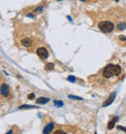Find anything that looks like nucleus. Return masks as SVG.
<instances>
[{
    "label": "nucleus",
    "instance_id": "20",
    "mask_svg": "<svg viewBox=\"0 0 126 134\" xmlns=\"http://www.w3.org/2000/svg\"><path fill=\"white\" fill-rule=\"evenodd\" d=\"M117 129H118V130H120V129H121V130H124V131L126 132V128H125V127H123V126H120V125H119V126H117Z\"/></svg>",
    "mask_w": 126,
    "mask_h": 134
},
{
    "label": "nucleus",
    "instance_id": "8",
    "mask_svg": "<svg viewBox=\"0 0 126 134\" xmlns=\"http://www.w3.org/2000/svg\"><path fill=\"white\" fill-rule=\"evenodd\" d=\"M22 45L23 47L28 48V47H30L31 45H32V41H31L30 38H23V39L22 40Z\"/></svg>",
    "mask_w": 126,
    "mask_h": 134
},
{
    "label": "nucleus",
    "instance_id": "6",
    "mask_svg": "<svg viewBox=\"0 0 126 134\" xmlns=\"http://www.w3.org/2000/svg\"><path fill=\"white\" fill-rule=\"evenodd\" d=\"M54 122H50V123H48L47 126H46V127L44 128V130H43V133H44V134L50 133V132L52 131V129H54Z\"/></svg>",
    "mask_w": 126,
    "mask_h": 134
},
{
    "label": "nucleus",
    "instance_id": "11",
    "mask_svg": "<svg viewBox=\"0 0 126 134\" xmlns=\"http://www.w3.org/2000/svg\"><path fill=\"white\" fill-rule=\"evenodd\" d=\"M54 63H47L46 64V66H45V69L47 70V71H50V70H52V69H54Z\"/></svg>",
    "mask_w": 126,
    "mask_h": 134
},
{
    "label": "nucleus",
    "instance_id": "17",
    "mask_svg": "<svg viewBox=\"0 0 126 134\" xmlns=\"http://www.w3.org/2000/svg\"><path fill=\"white\" fill-rule=\"evenodd\" d=\"M42 10H43V6H39L37 9H35V12H40Z\"/></svg>",
    "mask_w": 126,
    "mask_h": 134
},
{
    "label": "nucleus",
    "instance_id": "2",
    "mask_svg": "<svg viewBox=\"0 0 126 134\" xmlns=\"http://www.w3.org/2000/svg\"><path fill=\"white\" fill-rule=\"evenodd\" d=\"M37 55L42 59H47L49 57V51H48V50L46 48L41 47V48L37 49Z\"/></svg>",
    "mask_w": 126,
    "mask_h": 134
},
{
    "label": "nucleus",
    "instance_id": "21",
    "mask_svg": "<svg viewBox=\"0 0 126 134\" xmlns=\"http://www.w3.org/2000/svg\"><path fill=\"white\" fill-rule=\"evenodd\" d=\"M119 39H120L121 41H126V36H120Z\"/></svg>",
    "mask_w": 126,
    "mask_h": 134
},
{
    "label": "nucleus",
    "instance_id": "16",
    "mask_svg": "<svg viewBox=\"0 0 126 134\" xmlns=\"http://www.w3.org/2000/svg\"><path fill=\"white\" fill-rule=\"evenodd\" d=\"M67 80L69 82H72V83H75V82H76V77L75 76H69Z\"/></svg>",
    "mask_w": 126,
    "mask_h": 134
},
{
    "label": "nucleus",
    "instance_id": "3",
    "mask_svg": "<svg viewBox=\"0 0 126 134\" xmlns=\"http://www.w3.org/2000/svg\"><path fill=\"white\" fill-rule=\"evenodd\" d=\"M112 64H109V65H107L106 67L104 68V70H103V76H104L105 78L109 79V78L112 77Z\"/></svg>",
    "mask_w": 126,
    "mask_h": 134
},
{
    "label": "nucleus",
    "instance_id": "24",
    "mask_svg": "<svg viewBox=\"0 0 126 134\" xmlns=\"http://www.w3.org/2000/svg\"><path fill=\"white\" fill-rule=\"evenodd\" d=\"M81 1H86V0H81Z\"/></svg>",
    "mask_w": 126,
    "mask_h": 134
},
{
    "label": "nucleus",
    "instance_id": "10",
    "mask_svg": "<svg viewBox=\"0 0 126 134\" xmlns=\"http://www.w3.org/2000/svg\"><path fill=\"white\" fill-rule=\"evenodd\" d=\"M118 120V117H115L113 120H112L110 122H109V125H108V129H112L114 127V125H115V122H117Z\"/></svg>",
    "mask_w": 126,
    "mask_h": 134
},
{
    "label": "nucleus",
    "instance_id": "9",
    "mask_svg": "<svg viewBox=\"0 0 126 134\" xmlns=\"http://www.w3.org/2000/svg\"><path fill=\"white\" fill-rule=\"evenodd\" d=\"M49 101H50V98L48 97H39L36 100V103H38V104H46Z\"/></svg>",
    "mask_w": 126,
    "mask_h": 134
},
{
    "label": "nucleus",
    "instance_id": "4",
    "mask_svg": "<svg viewBox=\"0 0 126 134\" xmlns=\"http://www.w3.org/2000/svg\"><path fill=\"white\" fill-rule=\"evenodd\" d=\"M0 92H1V95L3 97H8L10 94V88L7 84H3L0 88Z\"/></svg>",
    "mask_w": 126,
    "mask_h": 134
},
{
    "label": "nucleus",
    "instance_id": "1",
    "mask_svg": "<svg viewBox=\"0 0 126 134\" xmlns=\"http://www.w3.org/2000/svg\"><path fill=\"white\" fill-rule=\"evenodd\" d=\"M98 27L104 33H110L114 29V24L112 22L109 20H104V22H100L98 23Z\"/></svg>",
    "mask_w": 126,
    "mask_h": 134
},
{
    "label": "nucleus",
    "instance_id": "22",
    "mask_svg": "<svg viewBox=\"0 0 126 134\" xmlns=\"http://www.w3.org/2000/svg\"><path fill=\"white\" fill-rule=\"evenodd\" d=\"M27 17H29V18H33V15H32V14H28Z\"/></svg>",
    "mask_w": 126,
    "mask_h": 134
},
{
    "label": "nucleus",
    "instance_id": "12",
    "mask_svg": "<svg viewBox=\"0 0 126 134\" xmlns=\"http://www.w3.org/2000/svg\"><path fill=\"white\" fill-rule=\"evenodd\" d=\"M126 28V23H119L117 24V30H124Z\"/></svg>",
    "mask_w": 126,
    "mask_h": 134
},
{
    "label": "nucleus",
    "instance_id": "23",
    "mask_svg": "<svg viewBox=\"0 0 126 134\" xmlns=\"http://www.w3.org/2000/svg\"><path fill=\"white\" fill-rule=\"evenodd\" d=\"M12 132H13L12 130H9V131H7V134H9V133H12Z\"/></svg>",
    "mask_w": 126,
    "mask_h": 134
},
{
    "label": "nucleus",
    "instance_id": "14",
    "mask_svg": "<svg viewBox=\"0 0 126 134\" xmlns=\"http://www.w3.org/2000/svg\"><path fill=\"white\" fill-rule=\"evenodd\" d=\"M54 105L57 106V107H62L63 105H64V103H63L62 101H58V100H54Z\"/></svg>",
    "mask_w": 126,
    "mask_h": 134
},
{
    "label": "nucleus",
    "instance_id": "5",
    "mask_svg": "<svg viewBox=\"0 0 126 134\" xmlns=\"http://www.w3.org/2000/svg\"><path fill=\"white\" fill-rule=\"evenodd\" d=\"M112 76H118L121 73V67L119 65H113L112 64Z\"/></svg>",
    "mask_w": 126,
    "mask_h": 134
},
{
    "label": "nucleus",
    "instance_id": "13",
    "mask_svg": "<svg viewBox=\"0 0 126 134\" xmlns=\"http://www.w3.org/2000/svg\"><path fill=\"white\" fill-rule=\"evenodd\" d=\"M32 108H37V107L32 105H22L18 107V109H32Z\"/></svg>",
    "mask_w": 126,
    "mask_h": 134
},
{
    "label": "nucleus",
    "instance_id": "15",
    "mask_svg": "<svg viewBox=\"0 0 126 134\" xmlns=\"http://www.w3.org/2000/svg\"><path fill=\"white\" fill-rule=\"evenodd\" d=\"M70 99H75V100H82L81 97H79V96H75V95H69L68 96Z\"/></svg>",
    "mask_w": 126,
    "mask_h": 134
},
{
    "label": "nucleus",
    "instance_id": "25",
    "mask_svg": "<svg viewBox=\"0 0 126 134\" xmlns=\"http://www.w3.org/2000/svg\"><path fill=\"white\" fill-rule=\"evenodd\" d=\"M58 1H62V0H58Z\"/></svg>",
    "mask_w": 126,
    "mask_h": 134
},
{
    "label": "nucleus",
    "instance_id": "18",
    "mask_svg": "<svg viewBox=\"0 0 126 134\" xmlns=\"http://www.w3.org/2000/svg\"><path fill=\"white\" fill-rule=\"evenodd\" d=\"M34 97H35L34 93H30V94H28V98H29V99H34Z\"/></svg>",
    "mask_w": 126,
    "mask_h": 134
},
{
    "label": "nucleus",
    "instance_id": "19",
    "mask_svg": "<svg viewBox=\"0 0 126 134\" xmlns=\"http://www.w3.org/2000/svg\"><path fill=\"white\" fill-rule=\"evenodd\" d=\"M54 133H55V134H65V132L62 131V130H57V131H55Z\"/></svg>",
    "mask_w": 126,
    "mask_h": 134
},
{
    "label": "nucleus",
    "instance_id": "7",
    "mask_svg": "<svg viewBox=\"0 0 126 134\" xmlns=\"http://www.w3.org/2000/svg\"><path fill=\"white\" fill-rule=\"evenodd\" d=\"M114 98H115V92H113V93H112V94H111V96L109 97L108 101H106V102H104V103H103V107H106V106H109V105H111L112 103L113 102Z\"/></svg>",
    "mask_w": 126,
    "mask_h": 134
}]
</instances>
